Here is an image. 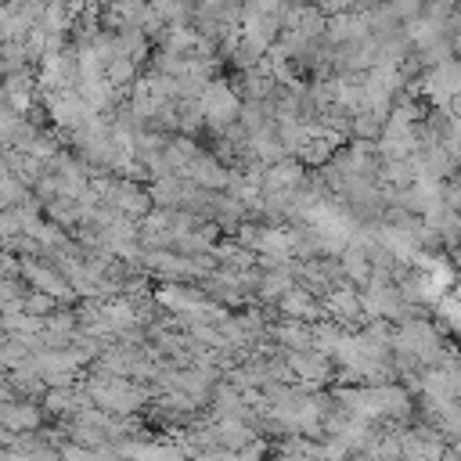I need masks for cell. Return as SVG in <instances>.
<instances>
[{
    "mask_svg": "<svg viewBox=\"0 0 461 461\" xmlns=\"http://www.w3.org/2000/svg\"><path fill=\"white\" fill-rule=\"evenodd\" d=\"M324 313L328 317H335L339 324H360L367 313H364V299H360V292L357 288H349V285H335L331 292H324Z\"/></svg>",
    "mask_w": 461,
    "mask_h": 461,
    "instance_id": "5",
    "label": "cell"
},
{
    "mask_svg": "<svg viewBox=\"0 0 461 461\" xmlns=\"http://www.w3.org/2000/svg\"><path fill=\"white\" fill-rule=\"evenodd\" d=\"M238 241L252 252H259V241H263V227H252V223H241L238 227Z\"/></svg>",
    "mask_w": 461,
    "mask_h": 461,
    "instance_id": "19",
    "label": "cell"
},
{
    "mask_svg": "<svg viewBox=\"0 0 461 461\" xmlns=\"http://www.w3.org/2000/svg\"><path fill=\"white\" fill-rule=\"evenodd\" d=\"M288 364H292V371H295L303 382H310V385H321V382H328V375H331V357H324L321 349L288 353Z\"/></svg>",
    "mask_w": 461,
    "mask_h": 461,
    "instance_id": "8",
    "label": "cell"
},
{
    "mask_svg": "<svg viewBox=\"0 0 461 461\" xmlns=\"http://www.w3.org/2000/svg\"><path fill=\"white\" fill-rule=\"evenodd\" d=\"M378 393H382V418H407L411 414V396L403 389H396L389 382V385H378Z\"/></svg>",
    "mask_w": 461,
    "mask_h": 461,
    "instance_id": "16",
    "label": "cell"
},
{
    "mask_svg": "<svg viewBox=\"0 0 461 461\" xmlns=\"http://www.w3.org/2000/svg\"><path fill=\"white\" fill-rule=\"evenodd\" d=\"M277 310H281L285 317H292V321H313V317L321 313V306H317V299H313V288H299V285H292V288L277 299Z\"/></svg>",
    "mask_w": 461,
    "mask_h": 461,
    "instance_id": "12",
    "label": "cell"
},
{
    "mask_svg": "<svg viewBox=\"0 0 461 461\" xmlns=\"http://www.w3.org/2000/svg\"><path fill=\"white\" fill-rule=\"evenodd\" d=\"M133 72H137V61L133 58H115V61H108V68H104V76L112 79V86H122V83H130L133 79Z\"/></svg>",
    "mask_w": 461,
    "mask_h": 461,
    "instance_id": "17",
    "label": "cell"
},
{
    "mask_svg": "<svg viewBox=\"0 0 461 461\" xmlns=\"http://www.w3.org/2000/svg\"><path fill=\"white\" fill-rule=\"evenodd\" d=\"M40 421H43V414H40L32 403H14V400L7 396V403H4V429H11V432H29V429H40Z\"/></svg>",
    "mask_w": 461,
    "mask_h": 461,
    "instance_id": "14",
    "label": "cell"
},
{
    "mask_svg": "<svg viewBox=\"0 0 461 461\" xmlns=\"http://www.w3.org/2000/svg\"><path fill=\"white\" fill-rule=\"evenodd\" d=\"M303 187V162L299 158H281L263 173V191H299Z\"/></svg>",
    "mask_w": 461,
    "mask_h": 461,
    "instance_id": "11",
    "label": "cell"
},
{
    "mask_svg": "<svg viewBox=\"0 0 461 461\" xmlns=\"http://www.w3.org/2000/svg\"><path fill=\"white\" fill-rule=\"evenodd\" d=\"M47 115H50V122H54L58 130L76 133V130L86 126L97 112L86 104V97H83L79 90H54V94H47Z\"/></svg>",
    "mask_w": 461,
    "mask_h": 461,
    "instance_id": "3",
    "label": "cell"
},
{
    "mask_svg": "<svg viewBox=\"0 0 461 461\" xmlns=\"http://www.w3.org/2000/svg\"><path fill=\"white\" fill-rule=\"evenodd\" d=\"M436 310H439V321H443L450 331L461 335V299H439Z\"/></svg>",
    "mask_w": 461,
    "mask_h": 461,
    "instance_id": "18",
    "label": "cell"
},
{
    "mask_svg": "<svg viewBox=\"0 0 461 461\" xmlns=\"http://www.w3.org/2000/svg\"><path fill=\"white\" fill-rule=\"evenodd\" d=\"M86 389H90L94 403L104 407V411H112V414H133V411L148 400L144 389L130 385V382L119 378V375H97V378L86 382Z\"/></svg>",
    "mask_w": 461,
    "mask_h": 461,
    "instance_id": "1",
    "label": "cell"
},
{
    "mask_svg": "<svg viewBox=\"0 0 461 461\" xmlns=\"http://www.w3.org/2000/svg\"><path fill=\"white\" fill-rule=\"evenodd\" d=\"M274 339L281 342V346H288V353H299V349H313V328L306 324V321H285V324H277L274 328Z\"/></svg>",
    "mask_w": 461,
    "mask_h": 461,
    "instance_id": "13",
    "label": "cell"
},
{
    "mask_svg": "<svg viewBox=\"0 0 461 461\" xmlns=\"http://www.w3.org/2000/svg\"><path fill=\"white\" fill-rule=\"evenodd\" d=\"M212 436L220 450H245L252 443V429L245 425V418H234V414H216Z\"/></svg>",
    "mask_w": 461,
    "mask_h": 461,
    "instance_id": "9",
    "label": "cell"
},
{
    "mask_svg": "<svg viewBox=\"0 0 461 461\" xmlns=\"http://www.w3.org/2000/svg\"><path fill=\"white\" fill-rule=\"evenodd\" d=\"M371 36V14H328V40L335 43H357Z\"/></svg>",
    "mask_w": 461,
    "mask_h": 461,
    "instance_id": "7",
    "label": "cell"
},
{
    "mask_svg": "<svg viewBox=\"0 0 461 461\" xmlns=\"http://www.w3.org/2000/svg\"><path fill=\"white\" fill-rule=\"evenodd\" d=\"M295 461H328V457L317 450V454H295Z\"/></svg>",
    "mask_w": 461,
    "mask_h": 461,
    "instance_id": "20",
    "label": "cell"
},
{
    "mask_svg": "<svg viewBox=\"0 0 461 461\" xmlns=\"http://www.w3.org/2000/svg\"><path fill=\"white\" fill-rule=\"evenodd\" d=\"M396 349H407V353H414L425 367H432V364H443L450 353H447V346H443V339L432 331V324L429 321H421V317H414V321H403V328L396 331Z\"/></svg>",
    "mask_w": 461,
    "mask_h": 461,
    "instance_id": "2",
    "label": "cell"
},
{
    "mask_svg": "<svg viewBox=\"0 0 461 461\" xmlns=\"http://www.w3.org/2000/svg\"><path fill=\"white\" fill-rule=\"evenodd\" d=\"M198 101H202L205 122H212V126H230L241 115V101L227 83H209Z\"/></svg>",
    "mask_w": 461,
    "mask_h": 461,
    "instance_id": "4",
    "label": "cell"
},
{
    "mask_svg": "<svg viewBox=\"0 0 461 461\" xmlns=\"http://www.w3.org/2000/svg\"><path fill=\"white\" fill-rule=\"evenodd\" d=\"M155 299H158V306H166V310H173V313H194V310L205 306V295H202L198 288H187V285H176V281L162 285V288L155 292Z\"/></svg>",
    "mask_w": 461,
    "mask_h": 461,
    "instance_id": "10",
    "label": "cell"
},
{
    "mask_svg": "<svg viewBox=\"0 0 461 461\" xmlns=\"http://www.w3.org/2000/svg\"><path fill=\"white\" fill-rule=\"evenodd\" d=\"M22 277H25V285L29 288H36V292H47V295H54V299H72V281L65 277V274H58V267H43V263H22Z\"/></svg>",
    "mask_w": 461,
    "mask_h": 461,
    "instance_id": "6",
    "label": "cell"
},
{
    "mask_svg": "<svg viewBox=\"0 0 461 461\" xmlns=\"http://www.w3.org/2000/svg\"><path fill=\"white\" fill-rule=\"evenodd\" d=\"M288 288H292V270H288V267H277V270L259 274V285H256L259 299H267V303H277Z\"/></svg>",
    "mask_w": 461,
    "mask_h": 461,
    "instance_id": "15",
    "label": "cell"
}]
</instances>
